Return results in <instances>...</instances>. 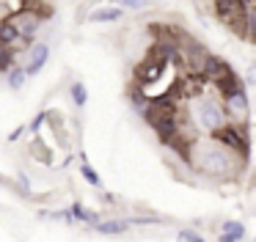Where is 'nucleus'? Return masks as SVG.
Instances as JSON below:
<instances>
[{
    "label": "nucleus",
    "mask_w": 256,
    "mask_h": 242,
    "mask_svg": "<svg viewBox=\"0 0 256 242\" xmlns=\"http://www.w3.org/2000/svg\"><path fill=\"white\" fill-rule=\"evenodd\" d=\"M17 42H22V38H20V33H17V28H14L8 20H3V22H0V44L12 47V44H17Z\"/></svg>",
    "instance_id": "12"
},
{
    "label": "nucleus",
    "mask_w": 256,
    "mask_h": 242,
    "mask_svg": "<svg viewBox=\"0 0 256 242\" xmlns=\"http://www.w3.org/2000/svg\"><path fill=\"white\" fill-rule=\"evenodd\" d=\"M20 184H22L25 190H28V187H30V182H28V176H25V174H20Z\"/></svg>",
    "instance_id": "24"
},
{
    "label": "nucleus",
    "mask_w": 256,
    "mask_h": 242,
    "mask_svg": "<svg viewBox=\"0 0 256 242\" xmlns=\"http://www.w3.org/2000/svg\"><path fill=\"white\" fill-rule=\"evenodd\" d=\"M201 121H204L206 130H215V126L226 124V116H223V110L218 108L215 102H206L204 110H201Z\"/></svg>",
    "instance_id": "7"
},
{
    "label": "nucleus",
    "mask_w": 256,
    "mask_h": 242,
    "mask_svg": "<svg viewBox=\"0 0 256 242\" xmlns=\"http://www.w3.org/2000/svg\"><path fill=\"white\" fill-rule=\"evenodd\" d=\"M130 102L135 104V110H138L140 116L146 113V108H149V99H146V88L144 86H132L130 88Z\"/></svg>",
    "instance_id": "13"
},
{
    "label": "nucleus",
    "mask_w": 256,
    "mask_h": 242,
    "mask_svg": "<svg viewBox=\"0 0 256 242\" xmlns=\"http://www.w3.org/2000/svg\"><path fill=\"white\" fill-rule=\"evenodd\" d=\"M212 86L218 88V94H220V96H228V94H234V91H240V88H245V82L240 80V74L232 69V66H228V69L223 72L220 77H215V80H212Z\"/></svg>",
    "instance_id": "4"
},
{
    "label": "nucleus",
    "mask_w": 256,
    "mask_h": 242,
    "mask_svg": "<svg viewBox=\"0 0 256 242\" xmlns=\"http://www.w3.org/2000/svg\"><path fill=\"white\" fill-rule=\"evenodd\" d=\"M80 174H83V179L88 182V184H94V187H100L102 184V179H100V174H96L94 168H91L88 162H86L83 157H80Z\"/></svg>",
    "instance_id": "17"
},
{
    "label": "nucleus",
    "mask_w": 256,
    "mask_h": 242,
    "mask_svg": "<svg viewBox=\"0 0 256 242\" xmlns=\"http://www.w3.org/2000/svg\"><path fill=\"white\" fill-rule=\"evenodd\" d=\"M127 226L130 223H124V220H96L94 223V228L100 231V234H124V231H127Z\"/></svg>",
    "instance_id": "11"
},
{
    "label": "nucleus",
    "mask_w": 256,
    "mask_h": 242,
    "mask_svg": "<svg viewBox=\"0 0 256 242\" xmlns=\"http://www.w3.org/2000/svg\"><path fill=\"white\" fill-rule=\"evenodd\" d=\"M6 20L12 22L14 28H17L20 38H22V42H28V38H34V36H36V30H39L42 16L36 14L34 8H20V11H14V14H8Z\"/></svg>",
    "instance_id": "2"
},
{
    "label": "nucleus",
    "mask_w": 256,
    "mask_h": 242,
    "mask_svg": "<svg viewBox=\"0 0 256 242\" xmlns=\"http://www.w3.org/2000/svg\"><path fill=\"white\" fill-rule=\"evenodd\" d=\"M69 94H72V102L78 104V108H86V102H88V91H86L83 82H74V86L69 88Z\"/></svg>",
    "instance_id": "16"
},
{
    "label": "nucleus",
    "mask_w": 256,
    "mask_h": 242,
    "mask_svg": "<svg viewBox=\"0 0 256 242\" xmlns=\"http://www.w3.org/2000/svg\"><path fill=\"white\" fill-rule=\"evenodd\" d=\"M22 132H25V126H17V130H14V132H12V135H8V140H12V143H14V140H17V138H20V135H22Z\"/></svg>",
    "instance_id": "23"
},
{
    "label": "nucleus",
    "mask_w": 256,
    "mask_h": 242,
    "mask_svg": "<svg viewBox=\"0 0 256 242\" xmlns=\"http://www.w3.org/2000/svg\"><path fill=\"white\" fill-rule=\"evenodd\" d=\"M242 236H245V226H242V223H234V220H228V223H223L220 242H240Z\"/></svg>",
    "instance_id": "10"
},
{
    "label": "nucleus",
    "mask_w": 256,
    "mask_h": 242,
    "mask_svg": "<svg viewBox=\"0 0 256 242\" xmlns=\"http://www.w3.org/2000/svg\"><path fill=\"white\" fill-rule=\"evenodd\" d=\"M212 138L218 143L228 148V152L240 154V157H248L250 154V132H248V121H234V124H220L215 130H210Z\"/></svg>",
    "instance_id": "1"
},
{
    "label": "nucleus",
    "mask_w": 256,
    "mask_h": 242,
    "mask_svg": "<svg viewBox=\"0 0 256 242\" xmlns=\"http://www.w3.org/2000/svg\"><path fill=\"white\" fill-rule=\"evenodd\" d=\"M226 99V116H232V121H248V91L245 88H240V91L228 94Z\"/></svg>",
    "instance_id": "3"
},
{
    "label": "nucleus",
    "mask_w": 256,
    "mask_h": 242,
    "mask_svg": "<svg viewBox=\"0 0 256 242\" xmlns=\"http://www.w3.org/2000/svg\"><path fill=\"white\" fill-rule=\"evenodd\" d=\"M47 58H50V44L47 42H39L34 47V52H30V60H28V66H25V74H39L42 69H44V64H47Z\"/></svg>",
    "instance_id": "5"
},
{
    "label": "nucleus",
    "mask_w": 256,
    "mask_h": 242,
    "mask_svg": "<svg viewBox=\"0 0 256 242\" xmlns=\"http://www.w3.org/2000/svg\"><path fill=\"white\" fill-rule=\"evenodd\" d=\"M122 14L124 11L118 6H105V8L91 11V22H116V20H122Z\"/></svg>",
    "instance_id": "9"
},
{
    "label": "nucleus",
    "mask_w": 256,
    "mask_h": 242,
    "mask_svg": "<svg viewBox=\"0 0 256 242\" xmlns=\"http://www.w3.org/2000/svg\"><path fill=\"white\" fill-rule=\"evenodd\" d=\"M226 69H228L226 60H220L218 55H210V52H206L204 60H201V66H198V74L204 77V80H215V77H220Z\"/></svg>",
    "instance_id": "6"
},
{
    "label": "nucleus",
    "mask_w": 256,
    "mask_h": 242,
    "mask_svg": "<svg viewBox=\"0 0 256 242\" xmlns=\"http://www.w3.org/2000/svg\"><path fill=\"white\" fill-rule=\"evenodd\" d=\"M132 223L135 226H146V223H157V220H152V218H132Z\"/></svg>",
    "instance_id": "22"
},
{
    "label": "nucleus",
    "mask_w": 256,
    "mask_h": 242,
    "mask_svg": "<svg viewBox=\"0 0 256 242\" xmlns=\"http://www.w3.org/2000/svg\"><path fill=\"white\" fill-rule=\"evenodd\" d=\"M122 8H132V11H138V8H144L146 6V0H116Z\"/></svg>",
    "instance_id": "20"
},
{
    "label": "nucleus",
    "mask_w": 256,
    "mask_h": 242,
    "mask_svg": "<svg viewBox=\"0 0 256 242\" xmlns=\"http://www.w3.org/2000/svg\"><path fill=\"white\" fill-rule=\"evenodd\" d=\"M179 240H184V242H204V240H201L198 231H190V228L179 231Z\"/></svg>",
    "instance_id": "19"
},
{
    "label": "nucleus",
    "mask_w": 256,
    "mask_h": 242,
    "mask_svg": "<svg viewBox=\"0 0 256 242\" xmlns=\"http://www.w3.org/2000/svg\"><path fill=\"white\" fill-rule=\"evenodd\" d=\"M44 121H47V110H42V113L36 116L34 121H30V132H34V135H36V132L42 130V124H44Z\"/></svg>",
    "instance_id": "21"
},
{
    "label": "nucleus",
    "mask_w": 256,
    "mask_h": 242,
    "mask_svg": "<svg viewBox=\"0 0 256 242\" xmlns=\"http://www.w3.org/2000/svg\"><path fill=\"white\" fill-rule=\"evenodd\" d=\"M12 64H14V58H12V50H8L6 44H0V72H6Z\"/></svg>",
    "instance_id": "18"
},
{
    "label": "nucleus",
    "mask_w": 256,
    "mask_h": 242,
    "mask_svg": "<svg viewBox=\"0 0 256 242\" xmlns=\"http://www.w3.org/2000/svg\"><path fill=\"white\" fill-rule=\"evenodd\" d=\"M162 69H166L162 64H157L154 58H149L146 64H140V66H138V80H140V82H154L157 77L162 74Z\"/></svg>",
    "instance_id": "8"
},
{
    "label": "nucleus",
    "mask_w": 256,
    "mask_h": 242,
    "mask_svg": "<svg viewBox=\"0 0 256 242\" xmlns=\"http://www.w3.org/2000/svg\"><path fill=\"white\" fill-rule=\"evenodd\" d=\"M69 212H72V220H83V223H91V226L100 220V218H96V212L86 209L83 204H72V206H69Z\"/></svg>",
    "instance_id": "14"
},
{
    "label": "nucleus",
    "mask_w": 256,
    "mask_h": 242,
    "mask_svg": "<svg viewBox=\"0 0 256 242\" xmlns=\"http://www.w3.org/2000/svg\"><path fill=\"white\" fill-rule=\"evenodd\" d=\"M8 88H22L25 86V80H28V74H25V66H8Z\"/></svg>",
    "instance_id": "15"
}]
</instances>
